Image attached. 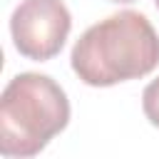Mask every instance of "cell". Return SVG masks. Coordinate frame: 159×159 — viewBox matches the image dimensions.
<instances>
[{
    "label": "cell",
    "mask_w": 159,
    "mask_h": 159,
    "mask_svg": "<svg viewBox=\"0 0 159 159\" xmlns=\"http://www.w3.org/2000/svg\"><path fill=\"white\" fill-rule=\"evenodd\" d=\"M70 30L72 15L62 0H20L10 17L15 50L35 62L60 55Z\"/></svg>",
    "instance_id": "cell-3"
},
{
    "label": "cell",
    "mask_w": 159,
    "mask_h": 159,
    "mask_svg": "<svg viewBox=\"0 0 159 159\" xmlns=\"http://www.w3.org/2000/svg\"><path fill=\"white\" fill-rule=\"evenodd\" d=\"M75 75L89 87L139 80L159 65V35L137 10H122L87 27L70 55Z\"/></svg>",
    "instance_id": "cell-1"
},
{
    "label": "cell",
    "mask_w": 159,
    "mask_h": 159,
    "mask_svg": "<svg viewBox=\"0 0 159 159\" xmlns=\"http://www.w3.org/2000/svg\"><path fill=\"white\" fill-rule=\"evenodd\" d=\"M109 2H134V0H109Z\"/></svg>",
    "instance_id": "cell-5"
},
{
    "label": "cell",
    "mask_w": 159,
    "mask_h": 159,
    "mask_svg": "<svg viewBox=\"0 0 159 159\" xmlns=\"http://www.w3.org/2000/svg\"><path fill=\"white\" fill-rule=\"evenodd\" d=\"M142 109H144V117L159 129V77L152 80L144 92H142Z\"/></svg>",
    "instance_id": "cell-4"
},
{
    "label": "cell",
    "mask_w": 159,
    "mask_h": 159,
    "mask_svg": "<svg viewBox=\"0 0 159 159\" xmlns=\"http://www.w3.org/2000/svg\"><path fill=\"white\" fill-rule=\"evenodd\" d=\"M70 122V99L47 75L20 72L0 97V154L35 157Z\"/></svg>",
    "instance_id": "cell-2"
},
{
    "label": "cell",
    "mask_w": 159,
    "mask_h": 159,
    "mask_svg": "<svg viewBox=\"0 0 159 159\" xmlns=\"http://www.w3.org/2000/svg\"><path fill=\"white\" fill-rule=\"evenodd\" d=\"M154 2H157V10H159V0H154Z\"/></svg>",
    "instance_id": "cell-6"
}]
</instances>
